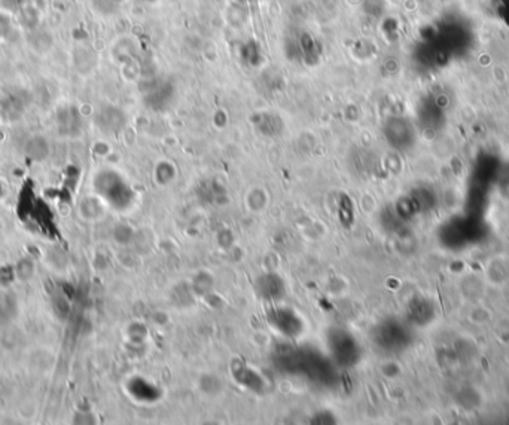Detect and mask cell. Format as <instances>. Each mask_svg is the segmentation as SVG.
Returning <instances> with one entry per match:
<instances>
[{
  "label": "cell",
  "instance_id": "cell-1",
  "mask_svg": "<svg viewBox=\"0 0 509 425\" xmlns=\"http://www.w3.org/2000/svg\"><path fill=\"white\" fill-rule=\"evenodd\" d=\"M329 347H331V353L333 355V360L337 363H340L341 366H352L353 363H356V342L352 338V335H348L345 332H336L333 335H331L329 339Z\"/></svg>",
  "mask_w": 509,
  "mask_h": 425
},
{
  "label": "cell",
  "instance_id": "cell-2",
  "mask_svg": "<svg viewBox=\"0 0 509 425\" xmlns=\"http://www.w3.org/2000/svg\"><path fill=\"white\" fill-rule=\"evenodd\" d=\"M292 43H295V45H288V46H292L296 58H299L301 61L313 63L314 60L319 58V55L322 53L321 43L317 42L311 35H309V33H302V35L298 36Z\"/></svg>",
  "mask_w": 509,
  "mask_h": 425
},
{
  "label": "cell",
  "instance_id": "cell-3",
  "mask_svg": "<svg viewBox=\"0 0 509 425\" xmlns=\"http://www.w3.org/2000/svg\"><path fill=\"white\" fill-rule=\"evenodd\" d=\"M272 321L276 329L284 335H295L299 330V324H301V321L289 309H277Z\"/></svg>",
  "mask_w": 509,
  "mask_h": 425
},
{
  "label": "cell",
  "instance_id": "cell-4",
  "mask_svg": "<svg viewBox=\"0 0 509 425\" xmlns=\"http://www.w3.org/2000/svg\"><path fill=\"white\" fill-rule=\"evenodd\" d=\"M145 2H155V0H145Z\"/></svg>",
  "mask_w": 509,
  "mask_h": 425
}]
</instances>
